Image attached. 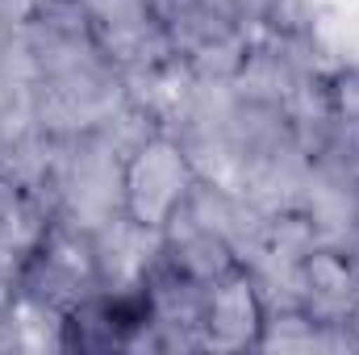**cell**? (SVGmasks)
<instances>
[{
  "instance_id": "1",
  "label": "cell",
  "mask_w": 359,
  "mask_h": 355,
  "mask_svg": "<svg viewBox=\"0 0 359 355\" xmlns=\"http://www.w3.org/2000/svg\"><path fill=\"white\" fill-rule=\"evenodd\" d=\"M188 159L184 151H176L172 142H151L138 151V159L130 163L126 176V196H130V213L138 217V226L147 230H163L172 222L184 196H188Z\"/></svg>"
},
{
  "instance_id": "2",
  "label": "cell",
  "mask_w": 359,
  "mask_h": 355,
  "mask_svg": "<svg viewBox=\"0 0 359 355\" xmlns=\"http://www.w3.org/2000/svg\"><path fill=\"white\" fill-rule=\"evenodd\" d=\"M151 326V297H80L63 314V347L113 351L130 347Z\"/></svg>"
},
{
  "instance_id": "3",
  "label": "cell",
  "mask_w": 359,
  "mask_h": 355,
  "mask_svg": "<svg viewBox=\"0 0 359 355\" xmlns=\"http://www.w3.org/2000/svg\"><path fill=\"white\" fill-rule=\"evenodd\" d=\"M209 288L213 293L201 314L205 343L209 347H259L268 322H264V305H259L251 280L238 267H230V272H217Z\"/></svg>"
}]
</instances>
